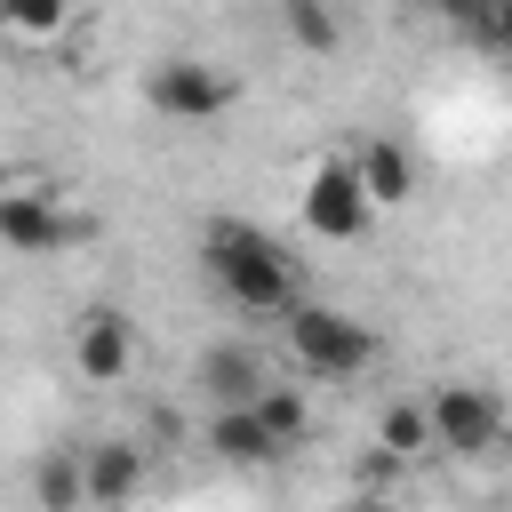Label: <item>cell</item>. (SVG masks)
Here are the masks:
<instances>
[{"instance_id":"1","label":"cell","mask_w":512,"mask_h":512,"mask_svg":"<svg viewBox=\"0 0 512 512\" xmlns=\"http://www.w3.org/2000/svg\"><path fill=\"white\" fill-rule=\"evenodd\" d=\"M200 264H208V280L240 304V312H288L296 304V256L272 240V232H256V224H208L200 232Z\"/></svg>"},{"instance_id":"2","label":"cell","mask_w":512,"mask_h":512,"mask_svg":"<svg viewBox=\"0 0 512 512\" xmlns=\"http://www.w3.org/2000/svg\"><path fill=\"white\" fill-rule=\"evenodd\" d=\"M288 352H296L304 376L344 384V376H360V368L376 360V328L352 320V312H336V304H296V312H288Z\"/></svg>"},{"instance_id":"3","label":"cell","mask_w":512,"mask_h":512,"mask_svg":"<svg viewBox=\"0 0 512 512\" xmlns=\"http://www.w3.org/2000/svg\"><path fill=\"white\" fill-rule=\"evenodd\" d=\"M232 72H216V64H200V56H160L152 72H144V104L160 112V120H176V128H208L216 112H232Z\"/></svg>"},{"instance_id":"4","label":"cell","mask_w":512,"mask_h":512,"mask_svg":"<svg viewBox=\"0 0 512 512\" xmlns=\"http://www.w3.org/2000/svg\"><path fill=\"white\" fill-rule=\"evenodd\" d=\"M424 424H432V448H448V456H496L512 432V416L488 384H440L424 400Z\"/></svg>"},{"instance_id":"5","label":"cell","mask_w":512,"mask_h":512,"mask_svg":"<svg viewBox=\"0 0 512 512\" xmlns=\"http://www.w3.org/2000/svg\"><path fill=\"white\" fill-rule=\"evenodd\" d=\"M88 224L56 200V192H40V184H0V248H16V256H56V248H72Z\"/></svg>"},{"instance_id":"6","label":"cell","mask_w":512,"mask_h":512,"mask_svg":"<svg viewBox=\"0 0 512 512\" xmlns=\"http://www.w3.org/2000/svg\"><path fill=\"white\" fill-rule=\"evenodd\" d=\"M368 192H360V168L352 160H320L312 176H304V224L320 232V240H360L368 232Z\"/></svg>"},{"instance_id":"7","label":"cell","mask_w":512,"mask_h":512,"mask_svg":"<svg viewBox=\"0 0 512 512\" xmlns=\"http://www.w3.org/2000/svg\"><path fill=\"white\" fill-rule=\"evenodd\" d=\"M72 360H80L88 384H120L128 360H136V328H128V312H120V304H88V312H80V336H72Z\"/></svg>"},{"instance_id":"8","label":"cell","mask_w":512,"mask_h":512,"mask_svg":"<svg viewBox=\"0 0 512 512\" xmlns=\"http://www.w3.org/2000/svg\"><path fill=\"white\" fill-rule=\"evenodd\" d=\"M264 384H272V376H264V352H256V344H216V352L200 360V392H208L216 408H248Z\"/></svg>"},{"instance_id":"9","label":"cell","mask_w":512,"mask_h":512,"mask_svg":"<svg viewBox=\"0 0 512 512\" xmlns=\"http://www.w3.org/2000/svg\"><path fill=\"white\" fill-rule=\"evenodd\" d=\"M80 472H88V504H128L144 488V448L136 440H96V448H80Z\"/></svg>"},{"instance_id":"10","label":"cell","mask_w":512,"mask_h":512,"mask_svg":"<svg viewBox=\"0 0 512 512\" xmlns=\"http://www.w3.org/2000/svg\"><path fill=\"white\" fill-rule=\"evenodd\" d=\"M360 192H368V208H400L408 192H416V160H408V144H392V136H376V144H360Z\"/></svg>"},{"instance_id":"11","label":"cell","mask_w":512,"mask_h":512,"mask_svg":"<svg viewBox=\"0 0 512 512\" xmlns=\"http://www.w3.org/2000/svg\"><path fill=\"white\" fill-rule=\"evenodd\" d=\"M208 448H216L224 464H272V456H280V440L256 424V408H216V416H208Z\"/></svg>"},{"instance_id":"12","label":"cell","mask_w":512,"mask_h":512,"mask_svg":"<svg viewBox=\"0 0 512 512\" xmlns=\"http://www.w3.org/2000/svg\"><path fill=\"white\" fill-rule=\"evenodd\" d=\"M280 24H288V40H296L304 56H328V48L344 40V16H336V0H280Z\"/></svg>"},{"instance_id":"13","label":"cell","mask_w":512,"mask_h":512,"mask_svg":"<svg viewBox=\"0 0 512 512\" xmlns=\"http://www.w3.org/2000/svg\"><path fill=\"white\" fill-rule=\"evenodd\" d=\"M32 496H40V512H80L88 504V472H80V456H40V472H32Z\"/></svg>"},{"instance_id":"14","label":"cell","mask_w":512,"mask_h":512,"mask_svg":"<svg viewBox=\"0 0 512 512\" xmlns=\"http://www.w3.org/2000/svg\"><path fill=\"white\" fill-rule=\"evenodd\" d=\"M376 448H384V456H424V448H432L424 400H392V408H384V424H376Z\"/></svg>"},{"instance_id":"15","label":"cell","mask_w":512,"mask_h":512,"mask_svg":"<svg viewBox=\"0 0 512 512\" xmlns=\"http://www.w3.org/2000/svg\"><path fill=\"white\" fill-rule=\"evenodd\" d=\"M72 24V0H0V32L16 40H56Z\"/></svg>"},{"instance_id":"16","label":"cell","mask_w":512,"mask_h":512,"mask_svg":"<svg viewBox=\"0 0 512 512\" xmlns=\"http://www.w3.org/2000/svg\"><path fill=\"white\" fill-rule=\"evenodd\" d=\"M248 408H256V424H264V432L280 440V456H288V448L304 440V400H296L288 384H264V392H256Z\"/></svg>"},{"instance_id":"17","label":"cell","mask_w":512,"mask_h":512,"mask_svg":"<svg viewBox=\"0 0 512 512\" xmlns=\"http://www.w3.org/2000/svg\"><path fill=\"white\" fill-rule=\"evenodd\" d=\"M432 16H448V24H464V32H488V8L496 0H424Z\"/></svg>"},{"instance_id":"18","label":"cell","mask_w":512,"mask_h":512,"mask_svg":"<svg viewBox=\"0 0 512 512\" xmlns=\"http://www.w3.org/2000/svg\"><path fill=\"white\" fill-rule=\"evenodd\" d=\"M480 40H496V48L512 56V0H496V8H488V32H480Z\"/></svg>"},{"instance_id":"19","label":"cell","mask_w":512,"mask_h":512,"mask_svg":"<svg viewBox=\"0 0 512 512\" xmlns=\"http://www.w3.org/2000/svg\"><path fill=\"white\" fill-rule=\"evenodd\" d=\"M344 512H392V504H384V496H352Z\"/></svg>"}]
</instances>
